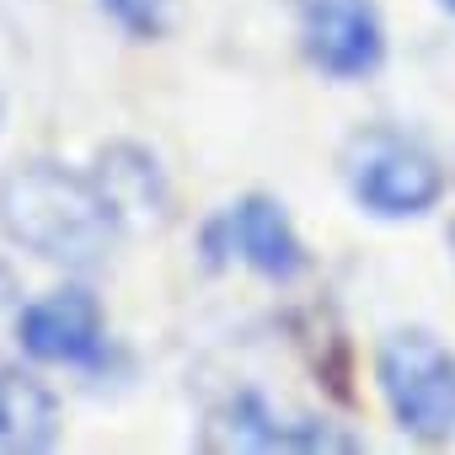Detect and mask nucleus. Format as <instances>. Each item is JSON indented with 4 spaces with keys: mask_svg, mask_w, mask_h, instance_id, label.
<instances>
[{
    "mask_svg": "<svg viewBox=\"0 0 455 455\" xmlns=\"http://www.w3.org/2000/svg\"><path fill=\"white\" fill-rule=\"evenodd\" d=\"M0 236L17 252H33L38 263L92 274L113 258L124 225L92 172L33 156L0 172Z\"/></svg>",
    "mask_w": 455,
    "mask_h": 455,
    "instance_id": "f257e3e1",
    "label": "nucleus"
},
{
    "mask_svg": "<svg viewBox=\"0 0 455 455\" xmlns=\"http://www.w3.org/2000/svg\"><path fill=\"white\" fill-rule=\"evenodd\" d=\"M338 177L370 220H423L444 204V161L396 124H359L338 150Z\"/></svg>",
    "mask_w": 455,
    "mask_h": 455,
    "instance_id": "f03ea898",
    "label": "nucleus"
},
{
    "mask_svg": "<svg viewBox=\"0 0 455 455\" xmlns=\"http://www.w3.org/2000/svg\"><path fill=\"white\" fill-rule=\"evenodd\" d=\"M375 380L402 434L423 444L455 434V354L434 332L423 327L386 332V343L375 348Z\"/></svg>",
    "mask_w": 455,
    "mask_h": 455,
    "instance_id": "7ed1b4c3",
    "label": "nucleus"
},
{
    "mask_svg": "<svg viewBox=\"0 0 455 455\" xmlns=\"http://www.w3.org/2000/svg\"><path fill=\"white\" fill-rule=\"evenodd\" d=\"M204 263L209 268L242 263L268 284H295L311 268V252L274 193H242L204 225Z\"/></svg>",
    "mask_w": 455,
    "mask_h": 455,
    "instance_id": "20e7f679",
    "label": "nucleus"
},
{
    "mask_svg": "<svg viewBox=\"0 0 455 455\" xmlns=\"http://www.w3.org/2000/svg\"><path fill=\"white\" fill-rule=\"evenodd\" d=\"M198 450H220V455H274V450H364L359 434L338 428L332 418H300L274 407L263 391H236L225 396L204 428H198Z\"/></svg>",
    "mask_w": 455,
    "mask_h": 455,
    "instance_id": "39448f33",
    "label": "nucleus"
},
{
    "mask_svg": "<svg viewBox=\"0 0 455 455\" xmlns=\"http://www.w3.org/2000/svg\"><path fill=\"white\" fill-rule=\"evenodd\" d=\"M295 38L316 76L364 81L386 60V22L375 0H295Z\"/></svg>",
    "mask_w": 455,
    "mask_h": 455,
    "instance_id": "423d86ee",
    "label": "nucleus"
},
{
    "mask_svg": "<svg viewBox=\"0 0 455 455\" xmlns=\"http://www.w3.org/2000/svg\"><path fill=\"white\" fill-rule=\"evenodd\" d=\"M12 338L38 364L97 370L108 359V311L86 284H60L38 300H22Z\"/></svg>",
    "mask_w": 455,
    "mask_h": 455,
    "instance_id": "0eeeda50",
    "label": "nucleus"
},
{
    "mask_svg": "<svg viewBox=\"0 0 455 455\" xmlns=\"http://www.w3.org/2000/svg\"><path fill=\"white\" fill-rule=\"evenodd\" d=\"M108 209L118 214L124 236H140V231H161L172 220V182H166V166L150 145L140 140H113L97 150V166H92Z\"/></svg>",
    "mask_w": 455,
    "mask_h": 455,
    "instance_id": "6e6552de",
    "label": "nucleus"
},
{
    "mask_svg": "<svg viewBox=\"0 0 455 455\" xmlns=\"http://www.w3.org/2000/svg\"><path fill=\"white\" fill-rule=\"evenodd\" d=\"M60 444V396L22 364H0V455H44Z\"/></svg>",
    "mask_w": 455,
    "mask_h": 455,
    "instance_id": "1a4fd4ad",
    "label": "nucleus"
},
{
    "mask_svg": "<svg viewBox=\"0 0 455 455\" xmlns=\"http://www.w3.org/2000/svg\"><path fill=\"white\" fill-rule=\"evenodd\" d=\"M97 6L134 44H156L172 33V0H97Z\"/></svg>",
    "mask_w": 455,
    "mask_h": 455,
    "instance_id": "9d476101",
    "label": "nucleus"
},
{
    "mask_svg": "<svg viewBox=\"0 0 455 455\" xmlns=\"http://www.w3.org/2000/svg\"><path fill=\"white\" fill-rule=\"evenodd\" d=\"M17 311H22V279L0 263V338L17 327Z\"/></svg>",
    "mask_w": 455,
    "mask_h": 455,
    "instance_id": "9b49d317",
    "label": "nucleus"
},
{
    "mask_svg": "<svg viewBox=\"0 0 455 455\" xmlns=\"http://www.w3.org/2000/svg\"><path fill=\"white\" fill-rule=\"evenodd\" d=\"M434 6H439V12H444V17H455V0H434Z\"/></svg>",
    "mask_w": 455,
    "mask_h": 455,
    "instance_id": "f8f14e48",
    "label": "nucleus"
},
{
    "mask_svg": "<svg viewBox=\"0 0 455 455\" xmlns=\"http://www.w3.org/2000/svg\"><path fill=\"white\" fill-rule=\"evenodd\" d=\"M0 124H6V92H0Z\"/></svg>",
    "mask_w": 455,
    "mask_h": 455,
    "instance_id": "ddd939ff",
    "label": "nucleus"
},
{
    "mask_svg": "<svg viewBox=\"0 0 455 455\" xmlns=\"http://www.w3.org/2000/svg\"><path fill=\"white\" fill-rule=\"evenodd\" d=\"M450 252H455V220H450Z\"/></svg>",
    "mask_w": 455,
    "mask_h": 455,
    "instance_id": "4468645a",
    "label": "nucleus"
}]
</instances>
